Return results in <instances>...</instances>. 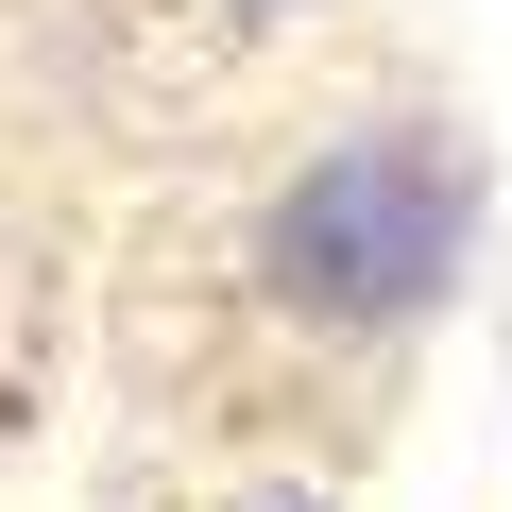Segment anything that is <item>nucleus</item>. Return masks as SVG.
I'll return each instance as SVG.
<instances>
[{
	"mask_svg": "<svg viewBox=\"0 0 512 512\" xmlns=\"http://www.w3.org/2000/svg\"><path fill=\"white\" fill-rule=\"evenodd\" d=\"M461 239H478V188L427 120H376L342 154H308L274 188V222H256V256H274V291L325 308V325H393L461 274Z\"/></svg>",
	"mask_w": 512,
	"mask_h": 512,
	"instance_id": "nucleus-1",
	"label": "nucleus"
},
{
	"mask_svg": "<svg viewBox=\"0 0 512 512\" xmlns=\"http://www.w3.org/2000/svg\"><path fill=\"white\" fill-rule=\"evenodd\" d=\"M274 512H308V495H274Z\"/></svg>",
	"mask_w": 512,
	"mask_h": 512,
	"instance_id": "nucleus-2",
	"label": "nucleus"
}]
</instances>
